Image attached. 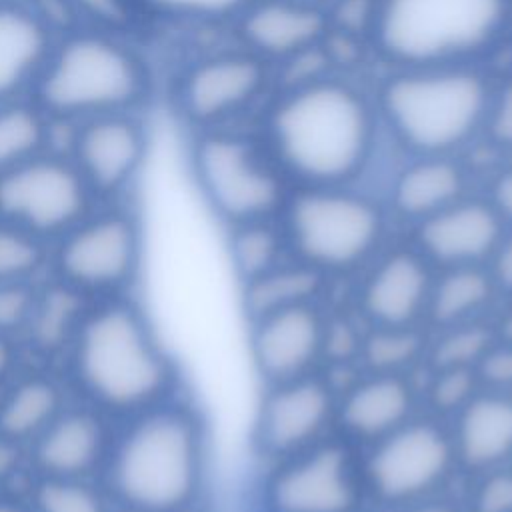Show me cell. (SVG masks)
<instances>
[{"mask_svg":"<svg viewBox=\"0 0 512 512\" xmlns=\"http://www.w3.org/2000/svg\"><path fill=\"white\" fill-rule=\"evenodd\" d=\"M436 268L412 246L380 252L362 274L356 310L366 326H424Z\"/></svg>","mask_w":512,"mask_h":512,"instance_id":"14","label":"cell"},{"mask_svg":"<svg viewBox=\"0 0 512 512\" xmlns=\"http://www.w3.org/2000/svg\"><path fill=\"white\" fill-rule=\"evenodd\" d=\"M90 194L74 162L34 154L0 174V216L34 236L62 234L84 220Z\"/></svg>","mask_w":512,"mask_h":512,"instance_id":"10","label":"cell"},{"mask_svg":"<svg viewBox=\"0 0 512 512\" xmlns=\"http://www.w3.org/2000/svg\"><path fill=\"white\" fill-rule=\"evenodd\" d=\"M250 326L254 366L266 384L310 374L322 362L328 314L320 302L270 312Z\"/></svg>","mask_w":512,"mask_h":512,"instance_id":"15","label":"cell"},{"mask_svg":"<svg viewBox=\"0 0 512 512\" xmlns=\"http://www.w3.org/2000/svg\"><path fill=\"white\" fill-rule=\"evenodd\" d=\"M44 262V248L32 232L0 224V282H22Z\"/></svg>","mask_w":512,"mask_h":512,"instance_id":"34","label":"cell"},{"mask_svg":"<svg viewBox=\"0 0 512 512\" xmlns=\"http://www.w3.org/2000/svg\"><path fill=\"white\" fill-rule=\"evenodd\" d=\"M458 472L450 424L428 412L362 448L368 502L382 510L444 494Z\"/></svg>","mask_w":512,"mask_h":512,"instance_id":"6","label":"cell"},{"mask_svg":"<svg viewBox=\"0 0 512 512\" xmlns=\"http://www.w3.org/2000/svg\"><path fill=\"white\" fill-rule=\"evenodd\" d=\"M282 230L292 258L332 278L364 270L382 252L386 220L372 200L318 186L292 198Z\"/></svg>","mask_w":512,"mask_h":512,"instance_id":"5","label":"cell"},{"mask_svg":"<svg viewBox=\"0 0 512 512\" xmlns=\"http://www.w3.org/2000/svg\"><path fill=\"white\" fill-rule=\"evenodd\" d=\"M492 324H494L496 340L512 344V298H508L506 308H502L500 314L492 318Z\"/></svg>","mask_w":512,"mask_h":512,"instance_id":"45","label":"cell"},{"mask_svg":"<svg viewBox=\"0 0 512 512\" xmlns=\"http://www.w3.org/2000/svg\"><path fill=\"white\" fill-rule=\"evenodd\" d=\"M448 424L460 472L474 476L512 462V392L480 388Z\"/></svg>","mask_w":512,"mask_h":512,"instance_id":"19","label":"cell"},{"mask_svg":"<svg viewBox=\"0 0 512 512\" xmlns=\"http://www.w3.org/2000/svg\"><path fill=\"white\" fill-rule=\"evenodd\" d=\"M228 248L234 270L242 282H248L290 258L284 230L272 226L268 218L236 224Z\"/></svg>","mask_w":512,"mask_h":512,"instance_id":"30","label":"cell"},{"mask_svg":"<svg viewBox=\"0 0 512 512\" xmlns=\"http://www.w3.org/2000/svg\"><path fill=\"white\" fill-rule=\"evenodd\" d=\"M46 138L42 112L30 106L0 108V174L38 154Z\"/></svg>","mask_w":512,"mask_h":512,"instance_id":"32","label":"cell"},{"mask_svg":"<svg viewBox=\"0 0 512 512\" xmlns=\"http://www.w3.org/2000/svg\"><path fill=\"white\" fill-rule=\"evenodd\" d=\"M490 204L496 208L506 224H512V170L496 180Z\"/></svg>","mask_w":512,"mask_h":512,"instance_id":"44","label":"cell"},{"mask_svg":"<svg viewBox=\"0 0 512 512\" xmlns=\"http://www.w3.org/2000/svg\"><path fill=\"white\" fill-rule=\"evenodd\" d=\"M34 304V294L22 282H0V334L30 320Z\"/></svg>","mask_w":512,"mask_h":512,"instance_id":"38","label":"cell"},{"mask_svg":"<svg viewBox=\"0 0 512 512\" xmlns=\"http://www.w3.org/2000/svg\"><path fill=\"white\" fill-rule=\"evenodd\" d=\"M480 388L474 368H440L428 370L420 398L428 414L448 422Z\"/></svg>","mask_w":512,"mask_h":512,"instance_id":"33","label":"cell"},{"mask_svg":"<svg viewBox=\"0 0 512 512\" xmlns=\"http://www.w3.org/2000/svg\"><path fill=\"white\" fill-rule=\"evenodd\" d=\"M146 92L142 62L102 34L72 36L48 54L38 74V104L60 118L128 112Z\"/></svg>","mask_w":512,"mask_h":512,"instance_id":"4","label":"cell"},{"mask_svg":"<svg viewBox=\"0 0 512 512\" xmlns=\"http://www.w3.org/2000/svg\"><path fill=\"white\" fill-rule=\"evenodd\" d=\"M330 276L318 268L286 258L268 272L242 282V306L248 320L306 302H320Z\"/></svg>","mask_w":512,"mask_h":512,"instance_id":"24","label":"cell"},{"mask_svg":"<svg viewBox=\"0 0 512 512\" xmlns=\"http://www.w3.org/2000/svg\"><path fill=\"white\" fill-rule=\"evenodd\" d=\"M146 138L126 112L86 118L74 136V164L92 192L124 188L144 158Z\"/></svg>","mask_w":512,"mask_h":512,"instance_id":"18","label":"cell"},{"mask_svg":"<svg viewBox=\"0 0 512 512\" xmlns=\"http://www.w3.org/2000/svg\"><path fill=\"white\" fill-rule=\"evenodd\" d=\"M14 364V346L0 334V378H4Z\"/></svg>","mask_w":512,"mask_h":512,"instance_id":"46","label":"cell"},{"mask_svg":"<svg viewBox=\"0 0 512 512\" xmlns=\"http://www.w3.org/2000/svg\"><path fill=\"white\" fill-rule=\"evenodd\" d=\"M204 480V420L170 398L138 412L108 460V486L130 512H190Z\"/></svg>","mask_w":512,"mask_h":512,"instance_id":"1","label":"cell"},{"mask_svg":"<svg viewBox=\"0 0 512 512\" xmlns=\"http://www.w3.org/2000/svg\"><path fill=\"white\" fill-rule=\"evenodd\" d=\"M412 374L364 372L338 392L334 430L354 446H370L420 412Z\"/></svg>","mask_w":512,"mask_h":512,"instance_id":"17","label":"cell"},{"mask_svg":"<svg viewBox=\"0 0 512 512\" xmlns=\"http://www.w3.org/2000/svg\"><path fill=\"white\" fill-rule=\"evenodd\" d=\"M462 172L446 160H426L410 166L392 190L394 210L416 224L460 200Z\"/></svg>","mask_w":512,"mask_h":512,"instance_id":"25","label":"cell"},{"mask_svg":"<svg viewBox=\"0 0 512 512\" xmlns=\"http://www.w3.org/2000/svg\"><path fill=\"white\" fill-rule=\"evenodd\" d=\"M198 182L212 208L228 222L268 218L280 204L278 178L234 138H204L194 152Z\"/></svg>","mask_w":512,"mask_h":512,"instance_id":"12","label":"cell"},{"mask_svg":"<svg viewBox=\"0 0 512 512\" xmlns=\"http://www.w3.org/2000/svg\"><path fill=\"white\" fill-rule=\"evenodd\" d=\"M0 512H26V510L12 502H0Z\"/></svg>","mask_w":512,"mask_h":512,"instance_id":"47","label":"cell"},{"mask_svg":"<svg viewBox=\"0 0 512 512\" xmlns=\"http://www.w3.org/2000/svg\"><path fill=\"white\" fill-rule=\"evenodd\" d=\"M368 128L362 102L338 84H316L294 94L274 118L282 160L318 186H334L360 168Z\"/></svg>","mask_w":512,"mask_h":512,"instance_id":"3","label":"cell"},{"mask_svg":"<svg viewBox=\"0 0 512 512\" xmlns=\"http://www.w3.org/2000/svg\"><path fill=\"white\" fill-rule=\"evenodd\" d=\"M260 84V68L248 58H218L200 64L184 82L182 100L190 116L210 120L246 98Z\"/></svg>","mask_w":512,"mask_h":512,"instance_id":"22","label":"cell"},{"mask_svg":"<svg viewBox=\"0 0 512 512\" xmlns=\"http://www.w3.org/2000/svg\"><path fill=\"white\" fill-rule=\"evenodd\" d=\"M72 2L88 16L108 24H118L126 18L124 0H72Z\"/></svg>","mask_w":512,"mask_h":512,"instance_id":"41","label":"cell"},{"mask_svg":"<svg viewBox=\"0 0 512 512\" xmlns=\"http://www.w3.org/2000/svg\"><path fill=\"white\" fill-rule=\"evenodd\" d=\"M492 132L500 142L512 146V84L504 90L502 100L496 108V114L492 120Z\"/></svg>","mask_w":512,"mask_h":512,"instance_id":"43","label":"cell"},{"mask_svg":"<svg viewBox=\"0 0 512 512\" xmlns=\"http://www.w3.org/2000/svg\"><path fill=\"white\" fill-rule=\"evenodd\" d=\"M504 0H388L382 44L404 60H434L482 44L502 20Z\"/></svg>","mask_w":512,"mask_h":512,"instance_id":"9","label":"cell"},{"mask_svg":"<svg viewBox=\"0 0 512 512\" xmlns=\"http://www.w3.org/2000/svg\"><path fill=\"white\" fill-rule=\"evenodd\" d=\"M474 370L482 388L512 392V344L496 340Z\"/></svg>","mask_w":512,"mask_h":512,"instance_id":"37","label":"cell"},{"mask_svg":"<svg viewBox=\"0 0 512 512\" xmlns=\"http://www.w3.org/2000/svg\"><path fill=\"white\" fill-rule=\"evenodd\" d=\"M74 374L82 390L116 412H142L170 398L176 368L142 312L110 302L86 314L74 334Z\"/></svg>","mask_w":512,"mask_h":512,"instance_id":"2","label":"cell"},{"mask_svg":"<svg viewBox=\"0 0 512 512\" xmlns=\"http://www.w3.org/2000/svg\"><path fill=\"white\" fill-rule=\"evenodd\" d=\"M428 338L426 326H366L356 362L364 372L412 374L424 364Z\"/></svg>","mask_w":512,"mask_h":512,"instance_id":"26","label":"cell"},{"mask_svg":"<svg viewBox=\"0 0 512 512\" xmlns=\"http://www.w3.org/2000/svg\"><path fill=\"white\" fill-rule=\"evenodd\" d=\"M80 298L76 288L60 286L52 288L44 294V298L34 304L30 322H32V338L34 342L44 348L52 350L68 340V334L78 330L80 318Z\"/></svg>","mask_w":512,"mask_h":512,"instance_id":"31","label":"cell"},{"mask_svg":"<svg viewBox=\"0 0 512 512\" xmlns=\"http://www.w3.org/2000/svg\"><path fill=\"white\" fill-rule=\"evenodd\" d=\"M338 392L332 380L318 370L266 384L252 432L254 450L276 462L332 434Z\"/></svg>","mask_w":512,"mask_h":512,"instance_id":"11","label":"cell"},{"mask_svg":"<svg viewBox=\"0 0 512 512\" xmlns=\"http://www.w3.org/2000/svg\"><path fill=\"white\" fill-rule=\"evenodd\" d=\"M494 342L496 332L490 316L430 330L424 366L428 370L474 368Z\"/></svg>","mask_w":512,"mask_h":512,"instance_id":"29","label":"cell"},{"mask_svg":"<svg viewBox=\"0 0 512 512\" xmlns=\"http://www.w3.org/2000/svg\"><path fill=\"white\" fill-rule=\"evenodd\" d=\"M362 450L338 432L276 462L258 486L260 512H364Z\"/></svg>","mask_w":512,"mask_h":512,"instance_id":"7","label":"cell"},{"mask_svg":"<svg viewBox=\"0 0 512 512\" xmlns=\"http://www.w3.org/2000/svg\"><path fill=\"white\" fill-rule=\"evenodd\" d=\"M60 392L46 378L20 382L0 404V436L24 440L40 434L60 412Z\"/></svg>","mask_w":512,"mask_h":512,"instance_id":"28","label":"cell"},{"mask_svg":"<svg viewBox=\"0 0 512 512\" xmlns=\"http://www.w3.org/2000/svg\"><path fill=\"white\" fill-rule=\"evenodd\" d=\"M48 32L28 10L0 4V100L18 92L48 58Z\"/></svg>","mask_w":512,"mask_h":512,"instance_id":"23","label":"cell"},{"mask_svg":"<svg viewBox=\"0 0 512 512\" xmlns=\"http://www.w3.org/2000/svg\"><path fill=\"white\" fill-rule=\"evenodd\" d=\"M500 298H512V232L506 230L500 244L486 262Z\"/></svg>","mask_w":512,"mask_h":512,"instance_id":"39","label":"cell"},{"mask_svg":"<svg viewBox=\"0 0 512 512\" xmlns=\"http://www.w3.org/2000/svg\"><path fill=\"white\" fill-rule=\"evenodd\" d=\"M322 30V18L314 10L268 4L246 20L248 38L268 52H290L312 42Z\"/></svg>","mask_w":512,"mask_h":512,"instance_id":"27","label":"cell"},{"mask_svg":"<svg viewBox=\"0 0 512 512\" xmlns=\"http://www.w3.org/2000/svg\"><path fill=\"white\" fill-rule=\"evenodd\" d=\"M500 298L486 266H452L434 274L424 326L438 330L490 316Z\"/></svg>","mask_w":512,"mask_h":512,"instance_id":"21","label":"cell"},{"mask_svg":"<svg viewBox=\"0 0 512 512\" xmlns=\"http://www.w3.org/2000/svg\"><path fill=\"white\" fill-rule=\"evenodd\" d=\"M384 512H466L464 504L446 496V494H438L432 498H424L412 504H404L392 510H384Z\"/></svg>","mask_w":512,"mask_h":512,"instance_id":"42","label":"cell"},{"mask_svg":"<svg viewBox=\"0 0 512 512\" xmlns=\"http://www.w3.org/2000/svg\"><path fill=\"white\" fill-rule=\"evenodd\" d=\"M144 2L162 12L210 16V14L228 12L236 8L242 0H144Z\"/></svg>","mask_w":512,"mask_h":512,"instance_id":"40","label":"cell"},{"mask_svg":"<svg viewBox=\"0 0 512 512\" xmlns=\"http://www.w3.org/2000/svg\"><path fill=\"white\" fill-rule=\"evenodd\" d=\"M506 234V222L490 202L456 200L416 224L412 246L436 268L486 266Z\"/></svg>","mask_w":512,"mask_h":512,"instance_id":"16","label":"cell"},{"mask_svg":"<svg viewBox=\"0 0 512 512\" xmlns=\"http://www.w3.org/2000/svg\"><path fill=\"white\" fill-rule=\"evenodd\" d=\"M106 452L102 422L86 412L58 414L40 434L34 460L48 478H80L88 474Z\"/></svg>","mask_w":512,"mask_h":512,"instance_id":"20","label":"cell"},{"mask_svg":"<svg viewBox=\"0 0 512 512\" xmlns=\"http://www.w3.org/2000/svg\"><path fill=\"white\" fill-rule=\"evenodd\" d=\"M510 464H512V462H510Z\"/></svg>","mask_w":512,"mask_h":512,"instance_id":"48","label":"cell"},{"mask_svg":"<svg viewBox=\"0 0 512 512\" xmlns=\"http://www.w3.org/2000/svg\"><path fill=\"white\" fill-rule=\"evenodd\" d=\"M462 504L466 512H512V464L470 476Z\"/></svg>","mask_w":512,"mask_h":512,"instance_id":"36","label":"cell"},{"mask_svg":"<svg viewBox=\"0 0 512 512\" xmlns=\"http://www.w3.org/2000/svg\"><path fill=\"white\" fill-rule=\"evenodd\" d=\"M38 512H106L102 496L78 478H46L36 490Z\"/></svg>","mask_w":512,"mask_h":512,"instance_id":"35","label":"cell"},{"mask_svg":"<svg viewBox=\"0 0 512 512\" xmlns=\"http://www.w3.org/2000/svg\"><path fill=\"white\" fill-rule=\"evenodd\" d=\"M140 262V226L132 214L108 212L78 222L60 244L56 266L76 290L126 286Z\"/></svg>","mask_w":512,"mask_h":512,"instance_id":"13","label":"cell"},{"mask_svg":"<svg viewBox=\"0 0 512 512\" xmlns=\"http://www.w3.org/2000/svg\"><path fill=\"white\" fill-rule=\"evenodd\" d=\"M386 112L406 142L422 150H446L462 142L486 104L478 76L440 72L402 76L384 92Z\"/></svg>","mask_w":512,"mask_h":512,"instance_id":"8","label":"cell"}]
</instances>
